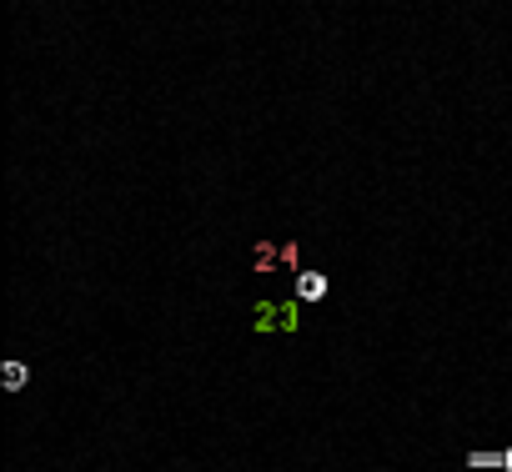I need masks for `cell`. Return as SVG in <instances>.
I'll list each match as a JSON object with an SVG mask.
<instances>
[{
	"mask_svg": "<svg viewBox=\"0 0 512 472\" xmlns=\"http://www.w3.org/2000/svg\"><path fill=\"white\" fill-rule=\"evenodd\" d=\"M322 292H327V282L307 272V277H302V297H322Z\"/></svg>",
	"mask_w": 512,
	"mask_h": 472,
	"instance_id": "cell-1",
	"label": "cell"
},
{
	"mask_svg": "<svg viewBox=\"0 0 512 472\" xmlns=\"http://www.w3.org/2000/svg\"><path fill=\"white\" fill-rule=\"evenodd\" d=\"M502 462H507V467H512V452H507V457H502Z\"/></svg>",
	"mask_w": 512,
	"mask_h": 472,
	"instance_id": "cell-2",
	"label": "cell"
}]
</instances>
